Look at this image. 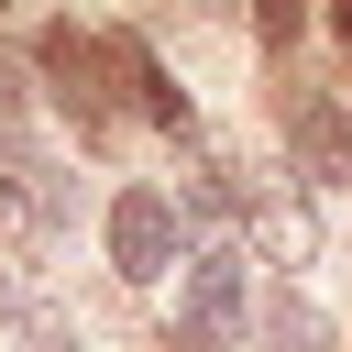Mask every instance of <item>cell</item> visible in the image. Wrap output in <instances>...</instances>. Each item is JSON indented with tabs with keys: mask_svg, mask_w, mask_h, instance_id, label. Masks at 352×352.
Masks as SVG:
<instances>
[{
	"mask_svg": "<svg viewBox=\"0 0 352 352\" xmlns=\"http://www.w3.org/2000/svg\"><path fill=\"white\" fill-rule=\"evenodd\" d=\"M44 77H55V110L88 132V143H110V99H99V44L88 33H44Z\"/></svg>",
	"mask_w": 352,
	"mask_h": 352,
	"instance_id": "obj_3",
	"label": "cell"
},
{
	"mask_svg": "<svg viewBox=\"0 0 352 352\" xmlns=\"http://www.w3.org/2000/svg\"><path fill=\"white\" fill-rule=\"evenodd\" d=\"M88 44H99V77H110L154 132H187V88H165V66H154V44H143V33H88Z\"/></svg>",
	"mask_w": 352,
	"mask_h": 352,
	"instance_id": "obj_2",
	"label": "cell"
},
{
	"mask_svg": "<svg viewBox=\"0 0 352 352\" xmlns=\"http://www.w3.org/2000/svg\"><path fill=\"white\" fill-rule=\"evenodd\" d=\"M22 352H88V341H77L66 319H44V308H33V319H22Z\"/></svg>",
	"mask_w": 352,
	"mask_h": 352,
	"instance_id": "obj_8",
	"label": "cell"
},
{
	"mask_svg": "<svg viewBox=\"0 0 352 352\" xmlns=\"http://www.w3.org/2000/svg\"><path fill=\"white\" fill-rule=\"evenodd\" d=\"M330 22H341V55H352V0H330Z\"/></svg>",
	"mask_w": 352,
	"mask_h": 352,
	"instance_id": "obj_10",
	"label": "cell"
},
{
	"mask_svg": "<svg viewBox=\"0 0 352 352\" xmlns=\"http://www.w3.org/2000/svg\"><path fill=\"white\" fill-rule=\"evenodd\" d=\"M297 22H308V0H253V33L264 44H297Z\"/></svg>",
	"mask_w": 352,
	"mask_h": 352,
	"instance_id": "obj_7",
	"label": "cell"
},
{
	"mask_svg": "<svg viewBox=\"0 0 352 352\" xmlns=\"http://www.w3.org/2000/svg\"><path fill=\"white\" fill-rule=\"evenodd\" d=\"M264 253H275V264H308V253H319V220H308L297 198H275V209H264Z\"/></svg>",
	"mask_w": 352,
	"mask_h": 352,
	"instance_id": "obj_6",
	"label": "cell"
},
{
	"mask_svg": "<svg viewBox=\"0 0 352 352\" xmlns=\"http://www.w3.org/2000/svg\"><path fill=\"white\" fill-rule=\"evenodd\" d=\"M0 121H22V66L0 55Z\"/></svg>",
	"mask_w": 352,
	"mask_h": 352,
	"instance_id": "obj_9",
	"label": "cell"
},
{
	"mask_svg": "<svg viewBox=\"0 0 352 352\" xmlns=\"http://www.w3.org/2000/svg\"><path fill=\"white\" fill-rule=\"evenodd\" d=\"M264 352H341V330L308 297H264Z\"/></svg>",
	"mask_w": 352,
	"mask_h": 352,
	"instance_id": "obj_5",
	"label": "cell"
},
{
	"mask_svg": "<svg viewBox=\"0 0 352 352\" xmlns=\"http://www.w3.org/2000/svg\"><path fill=\"white\" fill-rule=\"evenodd\" d=\"M286 143H297V176L308 187H352V121L330 99H297L286 110Z\"/></svg>",
	"mask_w": 352,
	"mask_h": 352,
	"instance_id": "obj_4",
	"label": "cell"
},
{
	"mask_svg": "<svg viewBox=\"0 0 352 352\" xmlns=\"http://www.w3.org/2000/svg\"><path fill=\"white\" fill-rule=\"evenodd\" d=\"M110 264H121L132 286L176 275V209H165V187H121V198H110Z\"/></svg>",
	"mask_w": 352,
	"mask_h": 352,
	"instance_id": "obj_1",
	"label": "cell"
}]
</instances>
